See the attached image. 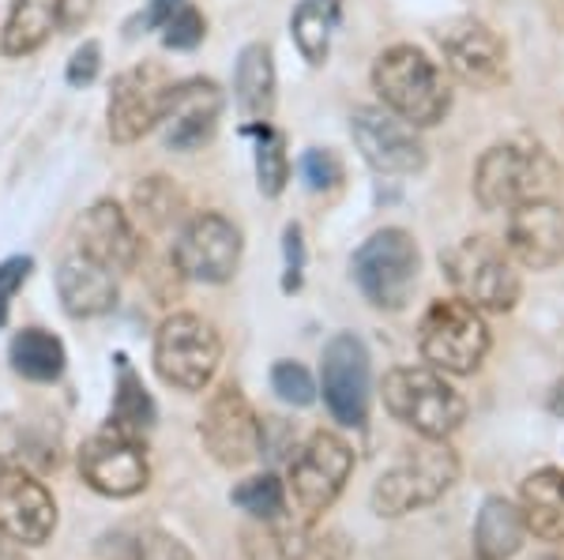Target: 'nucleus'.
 Instances as JSON below:
<instances>
[{
    "instance_id": "f257e3e1",
    "label": "nucleus",
    "mask_w": 564,
    "mask_h": 560,
    "mask_svg": "<svg viewBox=\"0 0 564 560\" xmlns=\"http://www.w3.org/2000/svg\"><path fill=\"white\" fill-rule=\"evenodd\" d=\"M561 166L542 143H494L475 166V200L481 211H516L534 200H557Z\"/></svg>"
},
{
    "instance_id": "f03ea898",
    "label": "nucleus",
    "mask_w": 564,
    "mask_h": 560,
    "mask_svg": "<svg viewBox=\"0 0 564 560\" xmlns=\"http://www.w3.org/2000/svg\"><path fill=\"white\" fill-rule=\"evenodd\" d=\"M372 87H377L384 110L403 117L414 129H433L452 110V90L436 61L417 45H391L372 65Z\"/></svg>"
},
{
    "instance_id": "7ed1b4c3",
    "label": "nucleus",
    "mask_w": 564,
    "mask_h": 560,
    "mask_svg": "<svg viewBox=\"0 0 564 560\" xmlns=\"http://www.w3.org/2000/svg\"><path fill=\"white\" fill-rule=\"evenodd\" d=\"M441 267L448 275L452 290L467 305L486 312H508L520 301V271L508 245L475 233V238L456 241L441 256Z\"/></svg>"
},
{
    "instance_id": "20e7f679",
    "label": "nucleus",
    "mask_w": 564,
    "mask_h": 560,
    "mask_svg": "<svg viewBox=\"0 0 564 560\" xmlns=\"http://www.w3.org/2000/svg\"><path fill=\"white\" fill-rule=\"evenodd\" d=\"M384 406L425 440L452 437L467 418V399L436 369H391L384 376Z\"/></svg>"
},
{
    "instance_id": "39448f33",
    "label": "nucleus",
    "mask_w": 564,
    "mask_h": 560,
    "mask_svg": "<svg viewBox=\"0 0 564 560\" xmlns=\"http://www.w3.org/2000/svg\"><path fill=\"white\" fill-rule=\"evenodd\" d=\"M417 350L436 373L470 376L489 354V328L481 309L463 297H441L417 323Z\"/></svg>"
},
{
    "instance_id": "423d86ee",
    "label": "nucleus",
    "mask_w": 564,
    "mask_h": 560,
    "mask_svg": "<svg viewBox=\"0 0 564 560\" xmlns=\"http://www.w3.org/2000/svg\"><path fill=\"white\" fill-rule=\"evenodd\" d=\"M354 283L366 294V301L372 309L384 312H399L406 309L414 286H417V267H422V256H417V241L399 226H388V230H377L372 238L354 252Z\"/></svg>"
},
{
    "instance_id": "0eeeda50",
    "label": "nucleus",
    "mask_w": 564,
    "mask_h": 560,
    "mask_svg": "<svg viewBox=\"0 0 564 560\" xmlns=\"http://www.w3.org/2000/svg\"><path fill=\"white\" fill-rule=\"evenodd\" d=\"M223 361V339L204 316L174 312L154 331V373L177 392H204Z\"/></svg>"
},
{
    "instance_id": "6e6552de",
    "label": "nucleus",
    "mask_w": 564,
    "mask_h": 560,
    "mask_svg": "<svg viewBox=\"0 0 564 560\" xmlns=\"http://www.w3.org/2000/svg\"><path fill=\"white\" fill-rule=\"evenodd\" d=\"M456 474H459L456 451L444 444V440L422 437V444L377 482V490H372V508L384 519H399V516H406V512L422 508V504H433L436 496L448 493Z\"/></svg>"
},
{
    "instance_id": "1a4fd4ad",
    "label": "nucleus",
    "mask_w": 564,
    "mask_h": 560,
    "mask_svg": "<svg viewBox=\"0 0 564 560\" xmlns=\"http://www.w3.org/2000/svg\"><path fill=\"white\" fill-rule=\"evenodd\" d=\"M170 260H174L181 278L212 286L230 283L241 267V230L226 215L199 211L177 230Z\"/></svg>"
},
{
    "instance_id": "9d476101",
    "label": "nucleus",
    "mask_w": 564,
    "mask_h": 560,
    "mask_svg": "<svg viewBox=\"0 0 564 560\" xmlns=\"http://www.w3.org/2000/svg\"><path fill=\"white\" fill-rule=\"evenodd\" d=\"M444 68L459 79V84L475 90H494L508 79V45L489 23L475 15H456L436 31Z\"/></svg>"
},
{
    "instance_id": "9b49d317",
    "label": "nucleus",
    "mask_w": 564,
    "mask_h": 560,
    "mask_svg": "<svg viewBox=\"0 0 564 560\" xmlns=\"http://www.w3.org/2000/svg\"><path fill=\"white\" fill-rule=\"evenodd\" d=\"M350 135L358 143L361 158L369 162L377 174L391 177H411L422 174L430 151H425L422 135L414 124H406L403 117H395L384 106H361L350 117Z\"/></svg>"
},
{
    "instance_id": "f8f14e48",
    "label": "nucleus",
    "mask_w": 564,
    "mask_h": 560,
    "mask_svg": "<svg viewBox=\"0 0 564 560\" xmlns=\"http://www.w3.org/2000/svg\"><path fill=\"white\" fill-rule=\"evenodd\" d=\"M199 440L223 466H245L260 455L263 421L238 384H223L212 392L204 414H199Z\"/></svg>"
},
{
    "instance_id": "ddd939ff",
    "label": "nucleus",
    "mask_w": 564,
    "mask_h": 560,
    "mask_svg": "<svg viewBox=\"0 0 564 560\" xmlns=\"http://www.w3.org/2000/svg\"><path fill=\"white\" fill-rule=\"evenodd\" d=\"M170 87H174V79L166 76L162 65H151L148 61V65L124 68L121 76L113 79V87H109V102H106L109 140L135 143L151 129H159Z\"/></svg>"
},
{
    "instance_id": "4468645a",
    "label": "nucleus",
    "mask_w": 564,
    "mask_h": 560,
    "mask_svg": "<svg viewBox=\"0 0 564 560\" xmlns=\"http://www.w3.org/2000/svg\"><path fill=\"white\" fill-rule=\"evenodd\" d=\"M321 387L324 403L339 426H361L372 403V365L366 342L350 331L335 336L321 358Z\"/></svg>"
},
{
    "instance_id": "2eb2a0df",
    "label": "nucleus",
    "mask_w": 564,
    "mask_h": 560,
    "mask_svg": "<svg viewBox=\"0 0 564 560\" xmlns=\"http://www.w3.org/2000/svg\"><path fill=\"white\" fill-rule=\"evenodd\" d=\"M354 471V451L335 432H313L290 459V493L305 516L332 508Z\"/></svg>"
},
{
    "instance_id": "dca6fc26",
    "label": "nucleus",
    "mask_w": 564,
    "mask_h": 560,
    "mask_svg": "<svg viewBox=\"0 0 564 560\" xmlns=\"http://www.w3.org/2000/svg\"><path fill=\"white\" fill-rule=\"evenodd\" d=\"M79 474L95 493L113 496V501H124V496H135L148 490L151 482V466L148 455H143L140 440L124 437V432L109 429L90 437L84 448H79Z\"/></svg>"
},
{
    "instance_id": "f3484780",
    "label": "nucleus",
    "mask_w": 564,
    "mask_h": 560,
    "mask_svg": "<svg viewBox=\"0 0 564 560\" xmlns=\"http://www.w3.org/2000/svg\"><path fill=\"white\" fill-rule=\"evenodd\" d=\"M57 530V504L34 474L23 466L0 471V538L31 549L45 546Z\"/></svg>"
},
{
    "instance_id": "a211bd4d",
    "label": "nucleus",
    "mask_w": 564,
    "mask_h": 560,
    "mask_svg": "<svg viewBox=\"0 0 564 560\" xmlns=\"http://www.w3.org/2000/svg\"><path fill=\"white\" fill-rule=\"evenodd\" d=\"M223 87L207 76L181 79L170 87L166 106H162V140L174 151H199L218 129V117H223Z\"/></svg>"
},
{
    "instance_id": "6ab92c4d",
    "label": "nucleus",
    "mask_w": 564,
    "mask_h": 560,
    "mask_svg": "<svg viewBox=\"0 0 564 560\" xmlns=\"http://www.w3.org/2000/svg\"><path fill=\"white\" fill-rule=\"evenodd\" d=\"M76 245L84 256L98 260V264L117 271V275L135 271L143 256L140 230H135L129 211L117 200H95L87 207L84 219L76 226Z\"/></svg>"
},
{
    "instance_id": "aec40b11",
    "label": "nucleus",
    "mask_w": 564,
    "mask_h": 560,
    "mask_svg": "<svg viewBox=\"0 0 564 560\" xmlns=\"http://www.w3.org/2000/svg\"><path fill=\"white\" fill-rule=\"evenodd\" d=\"M505 245L520 267H557L564 260V207L557 200H534L508 211Z\"/></svg>"
},
{
    "instance_id": "412c9836",
    "label": "nucleus",
    "mask_w": 564,
    "mask_h": 560,
    "mask_svg": "<svg viewBox=\"0 0 564 560\" xmlns=\"http://www.w3.org/2000/svg\"><path fill=\"white\" fill-rule=\"evenodd\" d=\"M57 297L76 320L106 316L117 305V271L102 267L84 252H72L57 267Z\"/></svg>"
},
{
    "instance_id": "4be33fe9",
    "label": "nucleus",
    "mask_w": 564,
    "mask_h": 560,
    "mask_svg": "<svg viewBox=\"0 0 564 560\" xmlns=\"http://www.w3.org/2000/svg\"><path fill=\"white\" fill-rule=\"evenodd\" d=\"M275 57L268 42H249L238 53V72H234V98L249 121H271L275 113Z\"/></svg>"
},
{
    "instance_id": "5701e85b",
    "label": "nucleus",
    "mask_w": 564,
    "mask_h": 560,
    "mask_svg": "<svg viewBox=\"0 0 564 560\" xmlns=\"http://www.w3.org/2000/svg\"><path fill=\"white\" fill-rule=\"evenodd\" d=\"M57 8L61 0H12L8 4L4 31H0V53L12 61L39 53L53 39V31H61Z\"/></svg>"
},
{
    "instance_id": "b1692460",
    "label": "nucleus",
    "mask_w": 564,
    "mask_h": 560,
    "mask_svg": "<svg viewBox=\"0 0 564 560\" xmlns=\"http://www.w3.org/2000/svg\"><path fill=\"white\" fill-rule=\"evenodd\" d=\"M527 535L523 508H516L505 496H489L475 523V553L478 560H512L520 553Z\"/></svg>"
},
{
    "instance_id": "393cba45",
    "label": "nucleus",
    "mask_w": 564,
    "mask_h": 560,
    "mask_svg": "<svg viewBox=\"0 0 564 560\" xmlns=\"http://www.w3.org/2000/svg\"><path fill=\"white\" fill-rule=\"evenodd\" d=\"M527 530L542 541H564V471L542 466L523 482Z\"/></svg>"
},
{
    "instance_id": "a878e982",
    "label": "nucleus",
    "mask_w": 564,
    "mask_h": 560,
    "mask_svg": "<svg viewBox=\"0 0 564 560\" xmlns=\"http://www.w3.org/2000/svg\"><path fill=\"white\" fill-rule=\"evenodd\" d=\"M12 369L31 384H53L65 373V342L45 328H23L15 331L12 347H8Z\"/></svg>"
},
{
    "instance_id": "bb28decb",
    "label": "nucleus",
    "mask_w": 564,
    "mask_h": 560,
    "mask_svg": "<svg viewBox=\"0 0 564 560\" xmlns=\"http://www.w3.org/2000/svg\"><path fill=\"white\" fill-rule=\"evenodd\" d=\"M339 23V0H302L290 15V34L308 65H324L332 50V31Z\"/></svg>"
},
{
    "instance_id": "cd10ccee",
    "label": "nucleus",
    "mask_w": 564,
    "mask_h": 560,
    "mask_svg": "<svg viewBox=\"0 0 564 560\" xmlns=\"http://www.w3.org/2000/svg\"><path fill=\"white\" fill-rule=\"evenodd\" d=\"M109 426L124 437H140L143 429L154 426V403L148 395V387L135 376V369L129 365V358H117V387H113V418Z\"/></svg>"
},
{
    "instance_id": "c85d7f7f",
    "label": "nucleus",
    "mask_w": 564,
    "mask_h": 560,
    "mask_svg": "<svg viewBox=\"0 0 564 560\" xmlns=\"http://www.w3.org/2000/svg\"><path fill=\"white\" fill-rule=\"evenodd\" d=\"M249 135H257V188L260 196L275 200L282 196L290 180V155H286V135L271 129L268 121H252Z\"/></svg>"
},
{
    "instance_id": "c756f323",
    "label": "nucleus",
    "mask_w": 564,
    "mask_h": 560,
    "mask_svg": "<svg viewBox=\"0 0 564 560\" xmlns=\"http://www.w3.org/2000/svg\"><path fill=\"white\" fill-rule=\"evenodd\" d=\"M132 207L148 226H154V230H166V226L181 222V215H185V193H181L170 177L154 174V177H143L140 185H135Z\"/></svg>"
},
{
    "instance_id": "7c9ffc66",
    "label": "nucleus",
    "mask_w": 564,
    "mask_h": 560,
    "mask_svg": "<svg viewBox=\"0 0 564 560\" xmlns=\"http://www.w3.org/2000/svg\"><path fill=\"white\" fill-rule=\"evenodd\" d=\"M230 501L238 504L241 512H249L252 519L271 523V519H282V512H286V485H282L275 474H257V477H249V482H241L238 490L230 493Z\"/></svg>"
},
{
    "instance_id": "2f4dec72",
    "label": "nucleus",
    "mask_w": 564,
    "mask_h": 560,
    "mask_svg": "<svg viewBox=\"0 0 564 560\" xmlns=\"http://www.w3.org/2000/svg\"><path fill=\"white\" fill-rule=\"evenodd\" d=\"M279 519L263 523L260 535H249L252 560H302L305 557V535L302 527H275Z\"/></svg>"
},
{
    "instance_id": "473e14b6",
    "label": "nucleus",
    "mask_w": 564,
    "mask_h": 560,
    "mask_svg": "<svg viewBox=\"0 0 564 560\" xmlns=\"http://www.w3.org/2000/svg\"><path fill=\"white\" fill-rule=\"evenodd\" d=\"M271 387H275L279 399L290 406H308L316 399L313 376H308V369L297 365V361H275V369H271Z\"/></svg>"
},
{
    "instance_id": "72a5a7b5",
    "label": "nucleus",
    "mask_w": 564,
    "mask_h": 560,
    "mask_svg": "<svg viewBox=\"0 0 564 560\" xmlns=\"http://www.w3.org/2000/svg\"><path fill=\"white\" fill-rule=\"evenodd\" d=\"M297 169H302L305 185L313 188V193H332V188H339V180H343V162L327 147H308L302 162H297Z\"/></svg>"
},
{
    "instance_id": "f704fd0d",
    "label": "nucleus",
    "mask_w": 564,
    "mask_h": 560,
    "mask_svg": "<svg viewBox=\"0 0 564 560\" xmlns=\"http://www.w3.org/2000/svg\"><path fill=\"white\" fill-rule=\"evenodd\" d=\"M207 34V20L196 12V8H177L174 20L162 26V45L166 50H196L199 42H204Z\"/></svg>"
},
{
    "instance_id": "c9c22d12",
    "label": "nucleus",
    "mask_w": 564,
    "mask_h": 560,
    "mask_svg": "<svg viewBox=\"0 0 564 560\" xmlns=\"http://www.w3.org/2000/svg\"><path fill=\"white\" fill-rule=\"evenodd\" d=\"M135 560H196L193 549L170 530H143L135 538Z\"/></svg>"
},
{
    "instance_id": "e433bc0d",
    "label": "nucleus",
    "mask_w": 564,
    "mask_h": 560,
    "mask_svg": "<svg viewBox=\"0 0 564 560\" xmlns=\"http://www.w3.org/2000/svg\"><path fill=\"white\" fill-rule=\"evenodd\" d=\"M31 271H34L31 256H8L4 264H0V328H4L8 316H12V301H15V294L23 290L26 278H31Z\"/></svg>"
},
{
    "instance_id": "4c0bfd02",
    "label": "nucleus",
    "mask_w": 564,
    "mask_h": 560,
    "mask_svg": "<svg viewBox=\"0 0 564 560\" xmlns=\"http://www.w3.org/2000/svg\"><path fill=\"white\" fill-rule=\"evenodd\" d=\"M282 252H286V275H282V290L294 294L302 290V271H305V238H302V226L290 222L282 230Z\"/></svg>"
},
{
    "instance_id": "58836bf2",
    "label": "nucleus",
    "mask_w": 564,
    "mask_h": 560,
    "mask_svg": "<svg viewBox=\"0 0 564 560\" xmlns=\"http://www.w3.org/2000/svg\"><path fill=\"white\" fill-rule=\"evenodd\" d=\"M98 72H102V45H98L95 39H87L76 53H72L65 79L72 87H90L98 79Z\"/></svg>"
},
{
    "instance_id": "ea45409f",
    "label": "nucleus",
    "mask_w": 564,
    "mask_h": 560,
    "mask_svg": "<svg viewBox=\"0 0 564 560\" xmlns=\"http://www.w3.org/2000/svg\"><path fill=\"white\" fill-rule=\"evenodd\" d=\"M98 0H61L57 8V26L61 31H79V26L90 23V15H95Z\"/></svg>"
},
{
    "instance_id": "a19ab883",
    "label": "nucleus",
    "mask_w": 564,
    "mask_h": 560,
    "mask_svg": "<svg viewBox=\"0 0 564 560\" xmlns=\"http://www.w3.org/2000/svg\"><path fill=\"white\" fill-rule=\"evenodd\" d=\"M177 8H185V0H151L148 4V15H143V26L148 31H154V26H166L170 20H174V12Z\"/></svg>"
},
{
    "instance_id": "79ce46f5",
    "label": "nucleus",
    "mask_w": 564,
    "mask_h": 560,
    "mask_svg": "<svg viewBox=\"0 0 564 560\" xmlns=\"http://www.w3.org/2000/svg\"><path fill=\"white\" fill-rule=\"evenodd\" d=\"M550 410H553V414H561V418H564V381H561L557 387H553V395H550Z\"/></svg>"
},
{
    "instance_id": "37998d69",
    "label": "nucleus",
    "mask_w": 564,
    "mask_h": 560,
    "mask_svg": "<svg viewBox=\"0 0 564 560\" xmlns=\"http://www.w3.org/2000/svg\"><path fill=\"white\" fill-rule=\"evenodd\" d=\"M0 560H26V557L20 553V549H15V541L8 546V538H4V541H0Z\"/></svg>"
}]
</instances>
